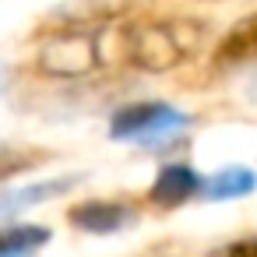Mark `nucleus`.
I'll return each mask as SVG.
<instances>
[{"label": "nucleus", "mask_w": 257, "mask_h": 257, "mask_svg": "<svg viewBox=\"0 0 257 257\" xmlns=\"http://www.w3.org/2000/svg\"><path fill=\"white\" fill-rule=\"evenodd\" d=\"M194 43L197 39L183 36L180 25H166V22H131L120 29L123 60L141 71H173L176 64L187 60Z\"/></svg>", "instance_id": "1"}, {"label": "nucleus", "mask_w": 257, "mask_h": 257, "mask_svg": "<svg viewBox=\"0 0 257 257\" xmlns=\"http://www.w3.org/2000/svg\"><path fill=\"white\" fill-rule=\"evenodd\" d=\"M180 127H187V113L166 102H141V106H123L113 116L109 134L116 141H162Z\"/></svg>", "instance_id": "2"}, {"label": "nucleus", "mask_w": 257, "mask_h": 257, "mask_svg": "<svg viewBox=\"0 0 257 257\" xmlns=\"http://www.w3.org/2000/svg\"><path fill=\"white\" fill-rule=\"evenodd\" d=\"M99 64L95 36L88 32H60L39 50V71L50 78H81Z\"/></svg>", "instance_id": "3"}, {"label": "nucleus", "mask_w": 257, "mask_h": 257, "mask_svg": "<svg viewBox=\"0 0 257 257\" xmlns=\"http://www.w3.org/2000/svg\"><path fill=\"white\" fill-rule=\"evenodd\" d=\"M201 190H204V183H201V176H197L190 166H183V162H169V166L159 169V176H155L148 197H152L155 204L176 208V204L190 201V197L201 194Z\"/></svg>", "instance_id": "4"}, {"label": "nucleus", "mask_w": 257, "mask_h": 257, "mask_svg": "<svg viewBox=\"0 0 257 257\" xmlns=\"http://www.w3.org/2000/svg\"><path fill=\"white\" fill-rule=\"evenodd\" d=\"M71 222L85 232H120L123 225L134 222V211L116 201H85L71 208Z\"/></svg>", "instance_id": "5"}, {"label": "nucleus", "mask_w": 257, "mask_h": 257, "mask_svg": "<svg viewBox=\"0 0 257 257\" xmlns=\"http://www.w3.org/2000/svg\"><path fill=\"white\" fill-rule=\"evenodd\" d=\"M74 187V176H64V180H43V183H29V187H15V190H0V218H11L25 208H36L43 204L46 197L60 194Z\"/></svg>", "instance_id": "6"}, {"label": "nucleus", "mask_w": 257, "mask_h": 257, "mask_svg": "<svg viewBox=\"0 0 257 257\" xmlns=\"http://www.w3.org/2000/svg\"><path fill=\"white\" fill-rule=\"evenodd\" d=\"M215 60L218 64H246V60H257V15L239 18L222 36V43L215 50Z\"/></svg>", "instance_id": "7"}, {"label": "nucleus", "mask_w": 257, "mask_h": 257, "mask_svg": "<svg viewBox=\"0 0 257 257\" xmlns=\"http://www.w3.org/2000/svg\"><path fill=\"white\" fill-rule=\"evenodd\" d=\"M253 187H257V173L253 169L229 166V169H222V173H215V176L204 180L201 197H208V201H236V197H246Z\"/></svg>", "instance_id": "8"}, {"label": "nucleus", "mask_w": 257, "mask_h": 257, "mask_svg": "<svg viewBox=\"0 0 257 257\" xmlns=\"http://www.w3.org/2000/svg\"><path fill=\"white\" fill-rule=\"evenodd\" d=\"M46 239L50 232L43 225H8L0 229V257H32Z\"/></svg>", "instance_id": "9"}, {"label": "nucleus", "mask_w": 257, "mask_h": 257, "mask_svg": "<svg viewBox=\"0 0 257 257\" xmlns=\"http://www.w3.org/2000/svg\"><path fill=\"white\" fill-rule=\"evenodd\" d=\"M222 257H257V239H239V243L225 246Z\"/></svg>", "instance_id": "10"}, {"label": "nucleus", "mask_w": 257, "mask_h": 257, "mask_svg": "<svg viewBox=\"0 0 257 257\" xmlns=\"http://www.w3.org/2000/svg\"><path fill=\"white\" fill-rule=\"evenodd\" d=\"M8 78H11V74H8V67H4V64H0V95H4V92H8Z\"/></svg>", "instance_id": "11"}]
</instances>
